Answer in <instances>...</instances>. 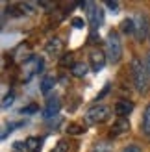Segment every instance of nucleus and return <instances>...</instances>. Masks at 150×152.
<instances>
[{"label":"nucleus","mask_w":150,"mask_h":152,"mask_svg":"<svg viewBox=\"0 0 150 152\" xmlns=\"http://www.w3.org/2000/svg\"><path fill=\"white\" fill-rule=\"evenodd\" d=\"M133 20H135V37L139 41L145 39V35L148 32V19H146V15L137 13L135 17H133Z\"/></svg>","instance_id":"6"},{"label":"nucleus","mask_w":150,"mask_h":152,"mask_svg":"<svg viewBox=\"0 0 150 152\" xmlns=\"http://www.w3.org/2000/svg\"><path fill=\"white\" fill-rule=\"evenodd\" d=\"M59 108H61V100H59L58 96H54V98H48V102H47V108L43 110V115H44V119H52V117H56L58 113H59Z\"/></svg>","instance_id":"7"},{"label":"nucleus","mask_w":150,"mask_h":152,"mask_svg":"<svg viewBox=\"0 0 150 152\" xmlns=\"http://www.w3.org/2000/svg\"><path fill=\"white\" fill-rule=\"evenodd\" d=\"M71 24H72L74 28H76V30H82V28L85 26V22H84V19H80V17H74V19L71 20Z\"/></svg>","instance_id":"20"},{"label":"nucleus","mask_w":150,"mask_h":152,"mask_svg":"<svg viewBox=\"0 0 150 152\" xmlns=\"http://www.w3.org/2000/svg\"><path fill=\"white\" fill-rule=\"evenodd\" d=\"M13 100H15V93H7V95L4 96V100H2V108L6 110L7 106H11V104H13Z\"/></svg>","instance_id":"19"},{"label":"nucleus","mask_w":150,"mask_h":152,"mask_svg":"<svg viewBox=\"0 0 150 152\" xmlns=\"http://www.w3.org/2000/svg\"><path fill=\"white\" fill-rule=\"evenodd\" d=\"M44 52H47L48 56H59L63 52V41L59 39V37H52V39H48V43L44 45Z\"/></svg>","instance_id":"8"},{"label":"nucleus","mask_w":150,"mask_h":152,"mask_svg":"<svg viewBox=\"0 0 150 152\" xmlns=\"http://www.w3.org/2000/svg\"><path fill=\"white\" fill-rule=\"evenodd\" d=\"M106 56L111 63H119L122 58V43L119 39V34L115 30H111L106 41Z\"/></svg>","instance_id":"2"},{"label":"nucleus","mask_w":150,"mask_h":152,"mask_svg":"<svg viewBox=\"0 0 150 152\" xmlns=\"http://www.w3.org/2000/svg\"><path fill=\"white\" fill-rule=\"evenodd\" d=\"M132 110H133V104L128 102V100H119L113 106V111H115L117 119H126V115H130Z\"/></svg>","instance_id":"9"},{"label":"nucleus","mask_w":150,"mask_h":152,"mask_svg":"<svg viewBox=\"0 0 150 152\" xmlns=\"http://www.w3.org/2000/svg\"><path fill=\"white\" fill-rule=\"evenodd\" d=\"M91 152H113V145L109 141H98L93 145Z\"/></svg>","instance_id":"14"},{"label":"nucleus","mask_w":150,"mask_h":152,"mask_svg":"<svg viewBox=\"0 0 150 152\" xmlns=\"http://www.w3.org/2000/svg\"><path fill=\"white\" fill-rule=\"evenodd\" d=\"M26 150L28 152H41V145H43V139H39V137H28L26 139Z\"/></svg>","instance_id":"12"},{"label":"nucleus","mask_w":150,"mask_h":152,"mask_svg":"<svg viewBox=\"0 0 150 152\" xmlns=\"http://www.w3.org/2000/svg\"><path fill=\"white\" fill-rule=\"evenodd\" d=\"M71 61H72V54H71L69 58H63V59H61V65H67V63H71Z\"/></svg>","instance_id":"24"},{"label":"nucleus","mask_w":150,"mask_h":152,"mask_svg":"<svg viewBox=\"0 0 150 152\" xmlns=\"http://www.w3.org/2000/svg\"><path fill=\"white\" fill-rule=\"evenodd\" d=\"M148 39H150V35H148Z\"/></svg>","instance_id":"26"},{"label":"nucleus","mask_w":150,"mask_h":152,"mask_svg":"<svg viewBox=\"0 0 150 152\" xmlns=\"http://www.w3.org/2000/svg\"><path fill=\"white\" fill-rule=\"evenodd\" d=\"M130 130V121L128 119H117V123L111 126V132L109 135L111 137H119V135H122Z\"/></svg>","instance_id":"10"},{"label":"nucleus","mask_w":150,"mask_h":152,"mask_svg":"<svg viewBox=\"0 0 150 152\" xmlns=\"http://www.w3.org/2000/svg\"><path fill=\"white\" fill-rule=\"evenodd\" d=\"M106 7H108V10H109V13H119V7H121V6H119V2H113V0H108V2H106Z\"/></svg>","instance_id":"18"},{"label":"nucleus","mask_w":150,"mask_h":152,"mask_svg":"<svg viewBox=\"0 0 150 152\" xmlns=\"http://www.w3.org/2000/svg\"><path fill=\"white\" fill-rule=\"evenodd\" d=\"M35 111H37V106L32 104V106H28V108L22 110V115H30V113H35Z\"/></svg>","instance_id":"23"},{"label":"nucleus","mask_w":150,"mask_h":152,"mask_svg":"<svg viewBox=\"0 0 150 152\" xmlns=\"http://www.w3.org/2000/svg\"><path fill=\"white\" fill-rule=\"evenodd\" d=\"M106 59H108V56L104 54L102 50H98V48L91 50V54H89V63H91V69H93L95 72H98V71L104 69V65H106Z\"/></svg>","instance_id":"5"},{"label":"nucleus","mask_w":150,"mask_h":152,"mask_svg":"<svg viewBox=\"0 0 150 152\" xmlns=\"http://www.w3.org/2000/svg\"><path fill=\"white\" fill-rule=\"evenodd\" d=\"M145 63H146V69L150 72V54H146V59H145Z\"/></svg>","instance_id":"25"},{"label":"nucleus","mask_w":150,"mask_h":152,"mask_svg":"<svg viewBox=\"0 0 150 152\" xmlns=\"http://www.w3.org/2000/svg\"><path fill=\"white\" fill-rule=\"evenodd\" d=\"M67 150H69V145H67L65 141H59L58 145H56V148L52 150V152H67Z\"/></svg>","instance_id":"21"},{"label":"nucleus","mask_w":150,"mask_h":152,"mask_svg":"<svg viewBox=\"0 0 150 152\" xmlns=\"http://www.w3.org/2000/svg\"><path fill=\"white\" fill-rule=\"evenodd\" d=\"M121 30H122V34H126V35L135 34V20H133V19H124L122 24H121Z\"/></svg>","instance_id":"13"},{"label":"nucleus","mask_w":150,"mask_h":152,"mask_svg":"<svg viewBox=\"0 0 150 152\" xmlns=\"http://www.w3.org/2000/svg\"><path fill=\"white\" fill-rule=\"evenodd\" d=\"M111 117V108L104 104H96L93 108H89L87 113H85V121L89 124H102Z\"/></svg>","instance_id":"3"},{"label":"nucleus","mask_w":150,"mask_h":152,"mask_svg":"<svg viewBox=\"0 0 150 152\" xmlns=\"http://www.w3.org/2000/svg\"><path fill=\"white\" fill-rule=\"evenodd\" d=\"M143 130H145V134L150 137V104L146 106V110H145V117H143Z\"/></svg>","instance_id":"16"},{"label":"nucleus","mask_w":150,"mask_h":152,"mask_svg":"<svg viewBox=\"0 0 150 152\" xmlns=\"http://www.w3.org/2000/svg\"><path fill=\"white\" fill-rule=\"evenodd\" d=\"M121 152H143V150H141L139 145H128V147H124Z\"/></svg>","instance_id":"22"},{"label":"nucleus","mask_w":150,"mask_h":152,"mask_svg":"<svg viewBox=\"0 0 150 152\" xmlns=\"http://www.w3.org/2000/svg\"><path fill=\"white\" fill-rule=\"evenodd\" d=\"M67 132H69L71 135H80V134H84V126L82 124H76V123H71L69 126H67Z\"/></svg>","instance_id":"17"},{"label":"nucleus","mask_w":150,"mask_h":152,"mask_svg":"<svg viewBox=\"0 0 150 152\" xmlns=\"http://www.w3.org/2000/svg\"><path fill=\"white\" fill-rule=\"evenodd\" d=\"M71 74L76 76V78H84V76L87 74V65L84 61H76L71 65Z\"/></svg>","instance_id":"11"},{"label":"nucleus","mask_w":150,"mask_h":152,"mask_svg":"<svg viewBox=\"0 0 150 152\" xmlns=\"http://www.w3.org/2000/svg\"><path fill=\"white\" fill-rule=\"evenodd\" d=\"M132 78H133V86H135L137 93L145 95L150 89V72L146 69V63H143L141 58L132 59Z\"/></svg>","instance_id":"1"},{"label":"nucleus","mask_w":150,"mask_h":152,"mask_svg":"<svg viewBox=\"0 0 150 152\" xmlns=\"http://www.w3.org/2000/svg\"><path fill=\"white\" fill-rule=\"evenodd\" d=\"M41 67H43V61L39 58H35V56L28 58L26 61L22 63V80L28 82L30 78H33V76L41 71Z\"/></svg>","instance_id":"4"},{"label":"nucleus","mask_w":150,"mask_h":152,"mask_svg":"<svg viewBox=\"0 0 150 152\" xmlns=\"http://www.w3.org/2000/svg\"><path fill=\"white\" fill-rule=\"evenodd\" d=\"M54 86H56V78H54V76H44L43 82H41V93L47 95Z\"/></svg>","instance_id":"15"}]
</instances>
